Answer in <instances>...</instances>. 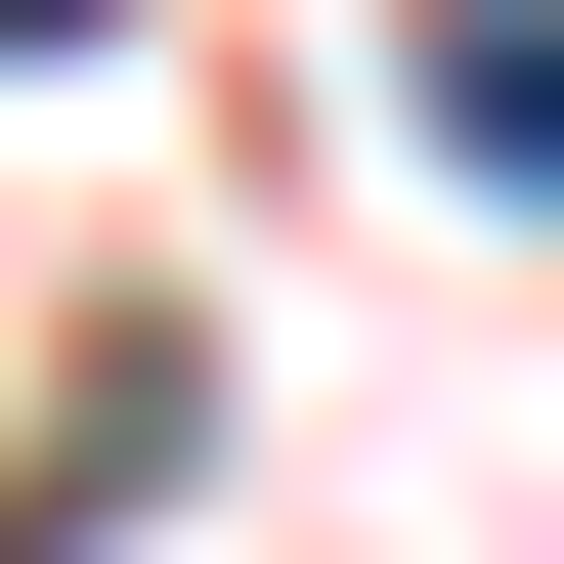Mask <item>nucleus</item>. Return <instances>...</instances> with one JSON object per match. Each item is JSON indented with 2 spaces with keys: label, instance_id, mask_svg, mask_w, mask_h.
I'll use <instances>...</instances> for the list:
<instances>
[{
  "label": "nucleus",
  "instance_id": "1",
  "mask_svg": "<svg viewBox=\"0 0 564 564\" xmlns=\"http://www.w3.org/2000/svg\"><path fill=\"white\" fill-rule=\"evenodd\" d=\"M434 174H564V0H434Z\"/></svg>",
  "mask_w": 564,
  "mask_h": 564
}]
</instances>
